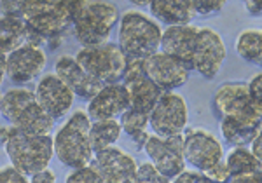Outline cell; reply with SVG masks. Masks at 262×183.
I'll return each mask as SVG.
<instances>
[{"instance_id": "ab89813d", "label": "cell", "mask_w": 262, "mask_h": 183, "mask_svg": "<svg viewBox=\"0 0 262 183\" xmlns=\"http://www.w3.org/2000/svg\"><path fill=\"white\" fill-rule=\"evenodd\" d=\"M0 103H2V95H0Z\"/></svg>"}, {"instance_id": "74e56055", "label": "cell", "mask_w": 262, "mask_h": 183, "mask_svg": "<svg viewBox=\"0 0 262 183\" xmlns=\"http://www.w3.org/2000/svg\"><path fill=\"white\" fill-rule=\"evenodd\" d=\"M6 53H2L0 51V86H2V82H4V79L7 77V74H6Z\"/></svg>"}, {"instance_id": "1f68e13d", "label": "cell", "mask_w": 262, "mask_h": 183, "mask_svg": "<svg viewBox=\"0 0 262 183\" xmlns=\"http://www.w3.org/2000/svg\"><path fill=\"white\" fill-rule=\"evenodd\" d=\"M28 176L23 174L14 166H0V183H27Z\"/></svg>"}, {"instance_id": "8d00e7d4", "label": "cell", "mask_w": 262, "mask_h": 183, "mask_svg": "<svg viewBox=\"0 0 262 183\" xmlns=\"http://www.w3.org/2000/svg\"><path fill=\"white\" fill-rule=\"evenodd\" d=\"M260 142H262V140H260V133H259V134L255 136V138L252 140L250 143H248V145H250V152H252V154L255 155L259 161H262V154H260Z\"/></svg>"}, {"instance_id": "603a6c76", "label": "cell", "mask_w": 262, "mask_h": 183, "mask_svg": "<svg viewBox=\"0 0 262 183\" xmlns=\"http://www.w3.org/2000/svg\"><path fill=\"white\" fill-rule=\"evenodd\" d=\"M121 124L119 119H98L91 121L90 138L93 152H98L101 148H107L111 145H116L121 138Z\"/></svg>"}, {"instance_id": "30bf717a", "label": "cell", "mask_w": 262, "mask_h": 183, "mask_svg": "<svg viewBox=\"0 0 262 183\" xmlns=\"http://www.w3.org/2000/svg\"><path fill=\"white\" fill-rule=\"evenodd\" d=\"M142 150H145L150 163L158 168V171L161 173L168 181H173V178H175L182 169H185L184 133L171 134V136L149 134L145 143H143Z\"/></svg>"}, {"instance_id": "277c9868", "label": "cell", "mask_w": 262, "mask_h": 183, "mask_svg": "<svg viewBox=\"0 0 262 183\" xmlns=\"http://www.w3.org/2000/svg\"><path fill=\"white\" fill-rule=\"evenodd\" d=\"M0 116L11 126L28 134H49L54 129V119L37 103L33 91L27 87H12L2 95Z\"/></svg>"}, {"instance_id": "e0dca14e", "label": "cell", "mask_w": 262, "mask_h": 183, "mask_svg": "<svg viewBox=\"0 0 262 183\" xmlns=\"http://www.w3.org/2000/svg\"><path fill=\"white\" fill-rule=\"evenodd\" d=\"M198 33H200V27L191 23L168 25L166 30H163L159 51L175 56L189 70H192V56L198 44Z\"/></svg>"}, {"instance_id": "ffe728a7", "label": "cell", "mask_w": 262, "mask_h": 183, "mask_svg": "<svg viewBox=\"0 0 262 183\" xmlns=\"http://www.w3.org/2000/svg\"><path fill=\"white\" fill-rule=\"evenodd\" d=\"M149 9L152 18L164 25L191 23L194 16L191 0H150Z\"/></svg>"}, {"instance_id": "4316f807", "label": "cell", "mask_w": 262, "mask_h": 183, "mask_svg": "<svg viewBox=\"0 0 262 183\" xmlns=\"http://www.w3.org/2000/svg\"><path fill=\"white\" fill-rule=\"evenodd\" d=\"M27 39V25L25 21L11 16L0 14V51L2 53H11L21 45Z\"/></svg>"}, {"instance_id": "7402d4cb", "label": "cell", "mask_w": 262, "mask_h": 183, "mask_svg": "<svg viewBox=\"0 0 262 183\" xmlns=\"http://www.w3.org/2000/svg\"><path fill=\"white\" fill-rule=\"evenodd\" d=\"M234 49L243 61L260 66L262 63V32L259 28H247L238 33Z\"/></svg>"}, {"instance_id": "484cf974", "label": "cell", "mask_w": 262, "mask_h": 183, "mask_svg": "<svg viewBox=\"0 0 262 183\" xmlns=\"http://www.w3.org/2000/svg\"><path fill=\"white\" fill-rule=\"evenodd\" d=\"M51 6L53 0H0V14L27 21Z\"/></svg>"}, {"instance_id": "7c38bea8", "label": "cell", "mask_w": 262, "mask_h": 183, "mask_svg": "<svg viewBox=\"0 0 262 183\" xmlns=\"http://www.w3.org/2000/svg\"><path fill=\"white\" fill-rule=\"evenodd\" d=\"M46 61H48V58H46V53L40 45L23 42L21 45L6 54V74L11 82L25 86L44 72Z\"/></svg>"}, {"instance_id": "4dcf8cb0", "label": "cell", "mask_w": 262, "mask_h": 183, "mask_svg": "<svg viewBox=\"0 0 262 183\" xmlns=\"http://www.w3.org/2000/svg\"><path fill=\"white\" fill-rule=\"evenodd\" d=\"M177 183H201V181H213L206 173L200 169H182V171L173 178Z\"/></svg>"}, {"instance_id": "d590c367", "label": "cell", "mask_w": 262, "mask_h": 183, "mask_svg": "<svg viewBox=\"0 0 262 183\" xmlns=\"http://www.w3.org/2000/svg\"><path fill=\"white\" fill-rule=\"evenodd\" d=\"M242 2L245 4V9L248 11V14L259 18L262 12V0H242Z\"/></svg>"}, {"instance_id": "d4e9b609", "label": "cell", "mask_w": 262, "mask_h": 183, "mask_svg": "<svg viewBox=\"0 0 262 183\" xmlns=\"http://www.w3.org/2000/svg\"><path fill=\"white\" fill-rule=\"evenodd\" d=\"M221 133L227 143L232 147L248 143L260 133V124H247V122L236 121V119H221Z\"/></svg>"}, {"instance_id": "6da1fadb", "label": "cell", "mask_w": 262, "mask_h": 183, "mask_svg": "<svg viewBox=\"0 0 262 183\" xmlns=\"http://www.w3.org/2000/svg\"><path fill=\"white\" fill-rule=\"evenodd\" d=\"M0 143L11 164L27 176L48 168L54 157L51 134H28L14 126H4L0 127Z\"/></svg>"}, {"instance_id": "f1b7e54d", "label": "cell", "mask_w": 262, "mask_h": 183, "mask_svg": "<svg viewBox=\"0 0 262 183\" xmlns=\"http://www.w3.org/2000/svg\"><path fill=\"white\" fill-rule=\"evenodd\" d=\"M67 183H103V180L91 164H84L72 168L70 174L67 176Z\"/></svg>"}, {"instance_id": "44dd1931", "label": "cell", "mask_w": 262, "mask_h": 183, "mask_svg": "<svg viewBox=\"0 0 262 183\" xmlns=\"http://www.w3.org/2000/svg\"><path fill=\"white\" fill-rule=\"evenodd\" d=\"M224 164L227 169V180L238 174L262 173V161L257 159L245 145L232 147L227 154H224Z\"/></svg>"}, {"instance_id": "e575fe53", "label": "cell", "mask_w": 262, "mask_h": 183, "mask_svg": "<svg viewBox=\"0 0 262 183\" xmlns=\"http://www.w3.org/2000/svg\"><path fill=\"white\" fill-rule=\"evenodd\" d=\"M262 173H248V174H238V176H232L227 181L231 183H259Z\"/></svg>"}, {"instance_id": "2e32d148", "label": "cell", "mask_w": 262, "mask_h": 183, "mask_svg": "<svg viewBox=\"0 0 262 183\" xmlns=\"http://www.w3.org/2000/svg\"><path fill=\"white\" fill-rule=\"evenodd\" d=\"M35 100L51 117L56 119L65 117L72 110L75 95L70 91L63 80L58 77L56 74H46L42 75L40 80L37 82L35 89H33Z\"/></svg>"}, {"instance_id": "5b68a950", "label": "cell", "mask_w": 262, "mask_h": 183, "mask_svg": "<svg viewBox=\"0 0 262 183\" xmlns=\"http://www.w3.org/2000/svg\"><path fill=\"white\" fill-rule=\"evenodd\" d=\"M163 28L152 16L129 9L119 16V48L126 58H147L159 51Z\"/></svg>"}, {"instance_id": "8992f818", "label": "cell", "mask_w": 262, "mask_h": 183, "mask_svg": "<svg viewBox=\"0 0 262 183\" xmlns=\"http://www.w3.org/2000/svg\"><path fill=\"white\" fill-rule=\"evenodd\" d=\"M213 113L221 119H236L247 124H262V105L248 95L247 82H226L213 95Z\"/></svg>"}, {"instance_id": "3957f363", "label": "cell", "mask_w": 262, "mask_h": 183, "mask_svg": "<svg viewBox=\"0 0 262 183\" xmlns=\"http://www.w3.org/2000/svg\"><path fill=\"white\" fill-rule=\"evenodd\" d=\"M90 127L91 119L86 110H75L53 136L54 157L63 166L79 168L91 163L95 152L91 147Z\"/></svg>"}, {"instance_id": "f35d334b", "label": "cell", "mask_w": 262, "mask_h": 183, "mask_svg": "<svg viewBox=\"0 0 262 183\" xmlns=\"http://www.w3.org/2000/svg\"><path fill=\"white\" fill-rule=\"evenodd\" d=\"M129 4H133V6L137 7H147L150 4V0H128Z\"/></svg>"}, {"instance_id": "8fae6325", "label": "cell", "mask_w": 262, "mask_h": 183, "mask_svg": "<svg viewBox=\"0 0 262 183\" xmlns=\"http://www.w3.org/2000/svg\"><path fill=\"white\" fill-rule=\"evenodd\" d=\"M227 49L219 32L208 27H200L198 44L192 56V70L198 72L201 77L212 80L219 75L221 68L226 61Z\"/></svg>"}, {"instance_id": "9a60e30c", "label": "cell", "mask_w": 262, "mask_h": 183, "mask_svg": "<svg viewBox=\"0 0 262 183\" xmlns=\"http://www.w3.org/2000/svg\"><path fill=\"white\" fill-rule=\"evenodd\" d=\"M90 164L98 171L103 183H129L137 169L135 157L114 145L95 152Z\"/></svg>"}, {"instance_id": "9c48e42d", "label": "cell", "mask_w": 262, "mask_h": 183, "mask_svg": "<svg viewBox=\"0 0 262 183\" xmlns=\"http://www.w3.org/2000/svg\"><path fill=\"white\" fill-rule=\"evenodd\" d=\"M189 122V108L185 98L175 91H163L149 112V126L158 136L184 133Z\"/></svg>"}, {"instance_id": "7a4b0ae2", "label": "cell", "mask_w": 262, "mask_h": 183, "mask_svg": "<svg viewBox=\"0 0 262 183\" xmlns=\"http://www.w3.org/2000/svg\"><path fill=\"white\" fill-rule=\"evenodd\" d=\"M70 19L79 44L82 48H95L108 42L119 21V11L108 0H77Z\"/></svg>"}, {"instance_id": "cb8c5ba5", "label": "cell", "mask_w": 262, "mask_h": 183, "mask_svg": "<svg viewBox=\"0 0 262 183\" xmlns=\"http://www.w3.org/2000/svg\"><path fill=\"white\" fill-rule=\"evenodd\" d=\"M119 124H121V129L133 140V143L137 145L138 150H142L147 136L150 134V133H147V127H149V113L138 112V110H133V108H126L119 116Z\"/></svg>"}, {"instance_id": "5bb4252c", "label": "cell", "mask_w": 262, "mask_h": 183, "mask_svg": "<svg viewBox=\"0 0 262 183\" xmlns=\"http://www.w3.org/2000/svg\"><path fill=\"white\" fill-rule=\"evenodd\" d=\"M122 84L128 89L129 108L138 112L149 113L159 96L163 95V89L156 86L152 80L143 74L142 58H128L126 70L122 75Z\"/></svg>"}, {"instance_id": "d6986e66", "label": "cell", "mask_w": 262, "mask_h": 183, "mask_svg": "<svg viewBox=\"0 0 262 183\" xmlns=\"http://www.w3.org/2000/svg\"><path fill=\"white\" fill-rule=\"evenodd\" d=\"M54 74L70 87V91L74 93L75 96H79L81 100H86V101L91 100V98L101 89V86H103L100 80L91 77L70 54H65V56H60L56 59Z\"/></svg>"}, {"instance_id": "836d02e7", "label": "cell", "mask_w": 262, "mask_h": 183, "mask_svg": "<svg viewBox=\"0 0 262 183\" xmlns=\"http://www.w3.org/2000/svg\"><path fill=\"white\" fill-rule=\"evenodd\" d=\"M28 181L30 183H54L56 181V173L49 168H44L40 171L33 173L32 176H28Z\"/></svg>"}, {"instance_id": "f546056e", "label": "cell", "mask_w": 262, "mask_h": 183, "mask_svg": "<svg viewBox=\"0 0 262 183\" xmlns=\"http://www.w3.org/2000/svg\"><path fill=\"white\" fill-rule=\"evenodd\" d=\"M229 0H191L192 11L201 16H212L221 12Z\"/></svg>"}, {"instance_id": "ac0fdd59", "label": "cell", "mask_w": 262, "mask_h": 183, "mask_svg": "<svg viewBox=\"0 0 262 183\" xmlns=\"http://www.w3.org/2000/svg\"><path fill=\"white\" fill-rule=\"evenodd\" d=\"M129 108V96L128 89L122 82L103 84L101 89L91 100H88V116L91 121L98 119H117Z\"/></svg>"}, {"instance_id": "d6a6232c", "label": "cell", "mask_w": 262, "mask_h": 183, "mask_svg": "<svg viewBox=\"0 0 262 183\" xmlns=\"http://www.w3.org/2000/svg\"><path fill=\"white\" fill-rule=\"evenodd\" d=\"M247 87H248V95L255 103L262 105V74L257 72L255 75L250 79V82H247Z\"/></svg>"}, {"instance_id": "4fadbf2b", "label": "cell", "mask_w": 262, "mask_h": 183, "mask_svg": "<svg viewBox=\"0 0 262 183\" xmlns=\"http://www.w3.org/2000/svg\"><path fill=\"white\" fill-rule=\"evenodd\" d=\"M142 70L163 91H173L187 84L191 72L180 59L163 51H156L150 56L142 58Z\"/></svg>"}, {"instance_id": "83f0119b", "label": "cell", "mask_w": 262, "mask_h": 183, "mask_svg": "<svg viewBox=\"0 0 262 183\" xmlns=\"http://www.w3.org/2000/svg\"><path fill=\"white\" fill-rule=\"evenodd\" d=\"M166 181H168L166 178L158 171V168H156L150 161L149 163L137 164L133 183H166Z\"/></svg>"}, {"instance_id": "ba28073f", "label": "cell", "mask_w": 262, "mask_h": 183, "mask_svg": "<svg viewBox=\"0 0 262 183\" xmlns=\"http://www.w3.org/2000/svg\"><path fill=\"white\" fill-rule=\"evenodd\" d=\"M184 159L194 169L208 173L224 161V147L221 140L205 127L184 129Z\"/></svg>"}, {"instance_id": "52a82bcc", "label": "cell", "mask_w": 262, "mask_h": 183, "mask_svg": "<svg viewBox=\"0 0 262 183\" xmlns=\"http://www.w3.org/2000/svg\"><path fill=\"white\" fill-rule=\"evenodd\" d=\"M74 58L91 77L100 80L101 84L121 82L128 63V58L119 45L111 42L95 48H82Z\"/></svg>"}]
</instances>
